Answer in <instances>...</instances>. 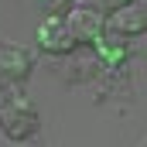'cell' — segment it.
<instances>
[{
  "instance_id": "3957f363",
  "label": "cell",
  "mask_w": 147,
  "mask_h": 147,
  "mask_svg": "<svg viewBox=\"0 0 147 147\" xmlns=\"http://www.w3.org/2000/svg\"><path fill=\"white\" fill-rule=\"evenodd\" d=\"M106 34L123 38V41H127V38L147 34V7H140V3H127V7L106 14Z\"/></svg>"
},
{
  "instance_id": "30bf717a",
  "label": "cell",
  "mask_w": 147,
  "mask_h": 147,
  "mask_svg": "<svg viewBox=\"0 0 147 147\" xmlns=\"http://www.w3.org/2000/svg\"><path fill=\"white\" fill-rule=\"evenodd\" d=\"M3 106H7V96H3V89H0V116H3Z\"/></svg>"
},
{
  "instance_id": "8992f818",
  "label": "cell",
  "mask_w": 147,
  "mask_h": 147,
  "mask_svg": "<svg viewBox=\"0 0 147 147\" xmlns=\"http://www.w3.org/2000/svg\"><path fill=\"white\" fill-rule=\"evenodd\" d=\"M96 45V62L99 65H120L123 58H127V48H123V38H113V34H103L99 41H92Z\"/></svg>"
},
{
  "instance_id": "ba28073f",
  "label": "cell",
  "mask_w": 147,
  "mask_h": 147,
  "mask_svg": "<svg viewBox=\"0 0 147 147\" xmlns=\"http://www.w3.org/2000/svg\"><path fill=\"white\" fill-rule=\"evenodd\" d=\"M69 3H72V0H38V7H41L45 14H51V17L69 14Z\"/></svg>"
},
{
  "instance_id": "9c48e42d",
  "label": "cell",
  "mask_w": 147,
  "mask_h": 147,
  "mask_svg": "<svg viewBox=\"0 0 147 147\" xmlns=\"http://www.w3.org/2000/svg\"><path fill=\"white\" fill-rule=\"evenodd\" d=\"M127 3H130V0H89V7H92V10H99L103 17L113 14V10H120V7H127Z\"/></svg>"
},
{
  "instance_id": "277c9868",
  "label": "cell",
  "mask_w": 147,
  "mask_h": 147,
  "mask_svg": "<svg viewBox=\"0 0 147 147\" xmlns=\"http://www.w3.org/2000/svg\"><path fill=\"white\" fill-rule=\"evenodd\" d=\"M65 24H69V31L75 34L79 45H92L106 34V17L92 7H72L65 14Z\"/></svg>"
},
{
  "instance_id": "6da1fadb",
  "label": "cell",
  "mask_w": 147,
  "mask_h": 147,
  "mask_svg": "<svg viewBox=\"0 0 147 147\" xmlns=\"http://www.w3.org/2000/svg\"><path fill=\"white\" fill-rule=\"evenodd\" d=\"M0 127H3L7 140H17V144H21V140L34 137V130H38V110L28 103V99H14V103L3 106Z\"/></svg>"
},
{
  "instance_id": "8fae6325",
  "label": "cell",
  "mask_w": 147,
  "mask_h": 147,
  "mask_svg": "<svg viewBox=\"0 0 147 147\" xmlns=\"http://www.w3.org/2000/svg\"><path fill=\"white\" fill-rule=\"evenodd\" d=\"M3 82H7V79H3V75H0V89H3Z\"/></svg>"
},
{
  "instance_id": "52a82bcc",
  "label": "cell",
  "mask_w": 147,
  "mask_h": 147,
  "mask_svg": "<svg viewBox=\"0 0 147 147\" xmlns=\"http://www.w3.org/2000/svg\"><path fill=\"white\" fill-rule=\"evenodd\" d=\"M96 72V62L89 58V62H79V58H72V65H69V79H89V75Z\"/></svg>"
},
{
  "instance_id": "7a4b0ae2",
  "label": "cell",
  "mask_w": 147,
  "mask_h": 147,
  "mask_svg": "<svg viewBox=\"0 0 147 147\" xmlns=\"http://www.w3.org/2000/svg\"><path fill=\"white\" fill-rule=\"evenodd\" d=\"M38 48H41L45 55L69 58L75 48H79V41H75V34L69 31V24H65V21H58V17H48V21L38 28Z\"/></svg>"
},
{
  "instance_id": "5b68a950",
  "label": "cell",
  "mask_w": 147,
  "mask_h": 147,
  "mask_svg": "<svg viewBox=\"0 0 147 147\" xmlns=\"http://www.w3.org/2000/svg\"><path fill=\"white\" fill-rule=\"evenodd\" d=\"M0 75L14 86L28 82L31 75V51L17 41H0Z\"/></svg>"
}]
</instances>
